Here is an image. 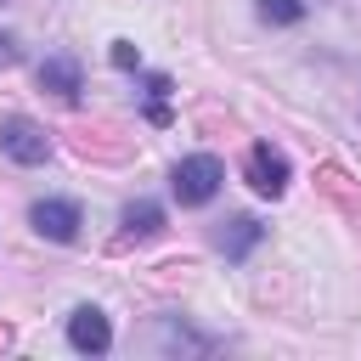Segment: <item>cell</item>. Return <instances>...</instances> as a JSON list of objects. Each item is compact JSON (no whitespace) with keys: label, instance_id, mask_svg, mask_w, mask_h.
I'll list each match as a JSON object with an SVG mask.
<instances>
[{"label":"cell","instance_id":"obj_6","mask_svg":"<svg viewBox=\"0 0 361 361\" xmlns=\"http://www.w3.org/2000/svg\"><path fill=\"white\" fill-rule=\"evenodd\" d=\"M39 90H51V96H62V102H79V90H85V73H79V62L73 56H45L39 62Z\"/></svg>","mask_w":361,"mask_h":361},{"label":"cell","instance_id":"obj_1","mask_svg":"<svg viewBox=\"0 0 361 361\" xmlns=\"http://www.w3.org/2000/svg\"><path fill=\"white\" fill-rule=\"evenodd\" d=\"M220 186H226V164H220L214 152H192V158H180V164L169 169V192H175L186 209L209 203Z\"/></svg>","mask_w":361,"mask_h":361},{"label":"cell","instance_id":"obj_10","mask_svg":"<svg viewBox=\"0 0 361 361\" xmlns=\"http://www.w3.org/2000/svg\"><path fill=\"white\" fill-rule=\"evenodd\" d=\"M254 11H259V23H271V28H293V23L305 17V0H254Z\"/></svg>","mask_w":361,"mask_h":361},{"label":"cell","instance_id":"obj_8","mask_svg":"<svg viewBox=\"0 0 361 361\" xmlns=\"http://www.w3.org/2000/svg\"><path fill=\"white\" fill-rule=\"evenodd\" d=\"M158 231H164V209L152 197L124 203V237H158Z\"/></svg>","mask_w":361,"mask_h":361},{"label":"cell","instance_id":"obj_11","mask_svg":"<svg viewBox=\"0 0 361 361\" xmlns=\"http://www.w3.org/2000/svg\"><path fill=\"white\" fill-rule=\"evenodd\" d=\"M113 68H124V73H130V68H141V51H135L130 39H113Z\"/></svg>","mask_w":361,"mask_h":361},{"label":"cell","instance_id":"obj_7","mask_svg":"<svg viewBox=\"0 0 361 361\" xmlns=\"http://www.w3.org/2000/svg\"><path fill=\"white\" fill-rule=\"evenodd\" d=\"M259 237H265V226H259L254 214H231V220H220V231H214V243H220L226 259H248Z\"/></svg>","mask_w":361,"mask_h":361},{"label":"cell","instance_id":"obj_12","mask_svg":"<svg viewBox=\"0 0 361 361\" xmlns=\"http://www.w3.org/2000/svg\"><path fill=\"white\" fill-rule=\"evenodd\" d=\"M17 56H23V51H17V34H6V28H0V68H11Z\"/></svg>","mask_w":361,"mask_h":361},{"label":"cell","instance_id":"obj_2","mask_svg":"<svg viewBox=\"0 0 361 361\" xmlns=\"http://www.w3.org/2000/svg\"><path fill=\"white\" fill-rule=\"evenodd\" d=\"M0 152H6L11 164L34 169V164L51 158V135H45L34 118H6V124H0Z\"/></svg>","mask_w":361,"mask_h":361},{"label":"cell","instance_id":"obj_5","mask_svg":"<svg viewBox=\"0 0 361 361\" xmlns=\"http://www.w3.org/2000/svg\"><path fill=\"white\" fill-rule=\"evenodd\" d=\"M68 344H73L79 355H107V350H113V327H107V316H102L96 305H79V310L68 316Z\"/></svg>","mask_w":361,"mask_h":361},{"label":"cell","instance_id":"obj_4","mask_svg":"<svg viewBox=\"0 0 361 361\" xmlns=\"http://www.w3.org/2000/svg\"><path fill=\"white\" fill-rule=\"evenodd\" d=\"M28 220H34V231L51 237V243H73V237H79V203H73V197H39V203L28 209Z\"/></svg>","mask_w":361,"mask_h":361},{"label":"cell","instance_id":"obj_9","mask_svg":"<svg viewBox=\"0 0 361 361\" xmlns=\"http://www.w3.org/2000/svg\"><path fill=\"white\" fill-rule=\"evenodd\" d=\"M158 344H169V350H203V355H209V350H220L214 338L192 333V327H186V322H175V316H164V322H158Z\"/></svg>","mask_w":361,"mask_h":361},{"label":"cell","instance_id":"obj_3","mask_svg":"<svg viewBox=\"0 0 361 361\" xmlns=\"http://www.w3.org/2000/svg\"><path fill=\"white\" fill-rule=\"evenodd\" d=\"M248 186H254L259 197H282V192H288V152L271 147V141L248 147Z\"/></svg>","mask_w":361,"mask_h":361}]
</instances>
